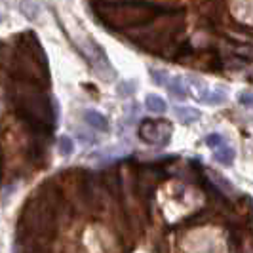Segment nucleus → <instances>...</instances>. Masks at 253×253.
Here are the masks:
<instances>
[{
  "mask_svg": "<svg viewBox=\"0 0 253 253\" xmlns=\"http://www.w3.org/2000/svg\"><path fill=\"white\" fill-rule=\"evenodd\" d=\"M13 105L19 116L37 131L50 133L57 126V103H53L33 82L21 80L13 88Z\"/></svg>",
  "mask_w": 253,
  "mask_h": 253,
  "instance_id": "f257e3e1",
  "label": "nucleus"
},
{
  "mask_svg": "<svg viewBox=\"0 0 253 253\" xmlns=\"http://www.w3.org/2000/svg\"><path fill=\"white\" fill-rule=\"evenodd\" d=\"M89 8L99 15L103 25L109 29H127L152 21L164 10H171V6H158L151 2H97L89 4Z\"/></svg>",
  "mask_w": 253,
  "mask_h": 253,
  "instance_id": "f03ea898",
  "label": "nucleus"
},
{
  "mask_svg": "<svg viewBox=\"0 0 253 253\" xmlns=\"http://www.w3.org/2000/svg\"><path fill=\"white\" fill-rule=\"evenodd\" d=\"M15 69L25 82H33L38 78H44V82H48L46 55L33 33H25L19 37V44L15 51Z\"/></svg>",
  "mask_w": 253,
  "mask_h": 253,
  "instance_id": "7ed1b4c3",
  "label": "nucleus"
},
{
  "mask_svg": "<svg viewBox=\"0 0 253 253\" xmlns=\"http://www.w3.org/2000/svg\"><path fill=\"white\" fill-rule=\"evenodd\" d=\"M65 33H67L69 40L73 42V46L76 48V51L88 61L89 67L101 76L103 80H107V82L114 80V69L111 67V63H109L105 51H103V48L93 40V38L89 37L88 33H82V31H80V33L76 35L73 29H65Z\"/></svg>",
  "mask_w": 253,
  "mask_h": 253,
  "instance_id": "20e7f679",
  "label": "nucleus"
},
{
  "mask_svg": "<svg viewBox=\"0 0 253 253\" xmlns=\"http://www.w3.org/2000/svg\"><path fill=\"white\" fill-rule=\"evenodd\" d=\"M171 131H173V126L169 120H151V118L143 120L137 129L141 141L154 147H166L169 143Z\"/></svg>",
  "mask_w": 253,
  "mask_h": 253,
  "instance_id": "39448f33",
  "label": "nucleus"
},
{
  "mask_svg": "<svg viewBox=\"0 0 253 253\" xmlns=\"http://www.w3.org/2000/svg\"><path fill=\"white\" fill-rule=\"evenodd\" d=\"M173 114L177 116L179 122H183V124H192V122H196L202 113L198 111V109H194V107H183V105H179L173 109Z\"/></svg>",
  "mask_w": 253,
  "mask_h": 253,
  "instance_id": "423d86ee",
  "label": "nucleus"
},
{
  "mask_svg": "<svg viewBox=\"0 0 253 253\" xmlns=\"http://www.w3.org/2000/svg\"><path fill=\"white\" fill-rule=\"evenodd\" d=\"M84 120H86V124H89V126L95 127V129L109 131V122H107V118H105L101 113H97V111H84Z\"/></svg>",
  "mask_w": 253,
  "mask_h": 253,
  "instance_id": "0eeeda50",
  "label": "nucleus"
},
{
  "mask_svg": "<svg viewBox=\"0 0 253 253\" xmlns=\"http://www.w3.org/2000/svg\"><path fill=\"white\" fill-rule=\"evenodd\" d=\"M166 88H168V91H169L173 97H177V99H185V97L189 95V93H187L189 89H187V86H185V82H183L181 76H175L173 80H169Z\"/></svg>",
  "mask_w": 253,
  "mask_h": 253,
  "instance_id": "6e6552de",
  "label": "nucleus"
},
{
  "mask_svg": "<svg viewBox=\"0 0 253 253\" xmlns=\"http://www.w3.org/2000/svg\"><path fill=\"white\" fill-rule=\"evenodd\" d=\"M145 105H147V109L154 114H162L168 111V103H166V99H162L160 95H152V93L147 95V97H145Z\"/></svg>",
  "mask_w": 253,
  "mask_h": 253,
  "instance_id": "1a4fd4ad",
  "label": "nucleus"
},
{
  "mask_svg": "<svg viewBox=\"0 0 253 253\" xmlns=\"http://www.w3.org/2000/svg\"><path fill=\"white\" fill-rule=\"evenodd\" d=\"M234 156H236V152L232 147H219L215 152H213V158H215V162L223 166H230L234 162Z\"/></svg>",
  "mask_w": 253,
  "mask_h": 253,
  "instance_id": "9d476101",
  "label": "nucleus"
},
{
  "mask_svg": "<svg viewBox=\"0 0 253 253\" xmlns=\"http://www.w3.org/2000/svg\"><path fill=\"white\" fill-rule=\"evenodd\" d=\"M208 175H211V177L215 179L217 183V189L223 190V194L225 196H234L236 194V189L230 185V181H228L227 177H223V175H219V173H215V171H211V169H208Z\"/></svg>",
  "mask_w": 253,
  "mask_h": 253,
  "instance_id": "9b49d317",
  "label": "nucleus"
},
{
  "mask_svg": "<svg viewBox=\"0 0 253 253\" xmlns=\"http://www.w3.org/2000/svg\"><path fill=\"white\" fill-rule=\"evenodd\" d=\"M19 10L25 13L27 19L35 21V19L38 17V13H40V6L35 4V2H21V4H19Z\"/></svg>",
  "mask_w": 253,
  "mask_h": 253,
  "instance_id": "f8f14e48",
  "label": "nucleus"
},
{
  "mask_svg": "<svg viewBox=\"0 0 253 253\" xmlns=\"http://www.w3.org/2000/svg\"><path fill=\"white\" fill-rule=\"evenodd\" d=\"M57 147H59V152H61L63 156H69V154H73V151H75V143H73L71 137H67V135H61V137H59Z\"/></svg>",
  "mask_w": 253,
  "mask_h": 253,
  "instance_id": "ddd939ff",
  "label": "nucleus"
},
{
  "mask_svg": "<svg viewBox=\"0 0 253 253\" xmlns=\"http://www.w3.org/2000/svg\"><path fill=\"white\" fill-rule=\"evenodd\" d=\"M151 75H152V82H154L156 86H168V82H169V75H168V71L152 69Z\"/></svg>",
  "mask_w": 253,
  "mask_h": 253,
  "instance_id": "4468645a",
  "label": "nucleus"
},
{
  "mask_svg": "<svg viewBox=\"0 0 253 253\" xmlns=\"http://www.w3.org/2000/svg\"><path fill=\"white\" fill-rule=\"evenodd\" d=\"M223 143H225V137H223L221 133H210V135L206 137V145H208V147H211V149H219V147H223Z\"/></svg>",
  "mask_w": 253,
  "mask_h": 253,
  "instance_id": "2eb2a0df",
  "label": "nucleus"
},
{
  "mask_svg": "<svg viewBox=\"0 0 253 253\" xmlns=\"http://www.w3.org/2000/svg\"><path fill=\"white\" fill-rule=\"evenodd\" d=\"M238 101H240L242 105L252 107L253 109V93H244V95H240V99H238Z\"/></svg>",
  "mask_w": 253,
  "mask_h": 253,
  "instance_id": "dca6fc26",
  "label": "nucleus"
},
{
  "mask_svg": "<svg viewBox=\"0 0 253 253\" xmlns=\"http://www.w3.org/2000/svg\"><path fill=\"white\" fill-rule=\"evenodd\" d=\"M0 23H2V12H0Z\"/></svg>",
  "mask_w": 253,
  "mask_h": 253,
  "instance_id": "f3484780",
  "label": "nucleus"
}]
</instances>
